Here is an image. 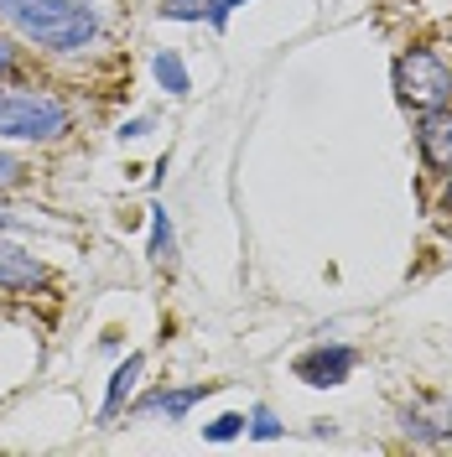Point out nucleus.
Returning a JSON list of instances; mask_svg holds the SVG:
<instances>
[{
	"mask_svg": "<svg viewBox=\"0 0 452 457\" xmlns=\"http://www.w3.org/2000/svg\"><path fill=\"white\" fill-rule=\"evenodd\" d=\"M151 260H172V224H167L162 208H156V219H151Z\"/></svg>",
	"mask_w": 452,
	"mask_h": 457,
	"instance_id": "nucleus-11",
	"label": "nucleus"
},
{
	"mask_svg": "<svg viewBox=\"0 0 452 457\" xmlns=\"http://www.w3.org/2000/svg\"><path fill=\"white\" fill-rule=\"evenodd\" d=\"M68 130V110L47 94H0V136L11 141H53Z\"/></svg>",
	"mask_w": 452,
	"mask_h": 457,
	"instance_id": "nucleus-3",
	"label": "nucleus"
},
{
	"mask_svg": "<svg viewBox=\"0 0 452 457\" xmlns=\"http://www.w3.org/2000/svg\"><path fill=\"white\" fill-rule=\"evenodd\" d=\"M348 370H354V348H343V343H333V348L322 343V348H312V353L297 359V374L307 385H343Z\"/></svg>",
	"mask_w": 452,
	"mask_h": 457,
	"instance_id": "nucleus-4",
	"label": "nucleus"
},
{
	"mask_svg": "<svg viewBox=\"0 0 452 457\" xmlns=\"http://www.w3.org/2000/svg\"><path fill=\"white\" fill-rule=\"evenodd\" d=\"M239 431H245V416H219L203 436H208V442H229V436H239Z\"/></svg>",
	"mask_w": 452,
	"mask_h": 457,
	"instance_id": "nucleus-13",
	"label": "nucleus"
},
{
	"mask_svg": "<svg viewBox=\"0 0 452 457\" xmlns=\"http://www.w3.org/2000/svg\"><path fill=\"white\" fill-rule=\"evenodd\" d=\"M0 16L53 53H79L99 37V16L84 0H0Z\"/></svg>",
	"mask_w": 452,
	"mask_h": 457,
	"instance_id": "nucleus-1",
	"label": "nucleus"
},
{
	"mask_svg": "<svg viewBox=\"0 0 452 457\" xmlns=\"http://www.w3.org/2000/svg\"><path fill=\"white\" fill-rule=\"evenodd\" d=\"M234 5H245V0H213V11H208V21H213V27H224V21H229V11H234Z\"/></svg>",
	"mask_w": 452,
	"mask_h": 457,
	"instance_id": "nucleus-15",
	"label": "nucleus"
},
{
	"mask_svg": "<svg viewBox=\"0 0 452 457\" xmlns=\"http://www.w3.org/2000/svg\"><path fill=\"white\" fill-rule=\"evenodd\" d=\"M213 390V385H188V390H156V395L141 400L146 416H188L193 411V400H203Z\"/></svg>",
	"mask_w": 452,
	"mask_h": 457,
	"instance_id": "nucleus-7",
	"label": "nucleus"
},
{
	"mask_svg": "<svg viewBox=\"0 0 452 457\" xmlns=\"http://www.w3.org/2000/svg\"><path fill=\"white\" fill-rule=\"evenodd\" d=\"M11 182H21V162L11 151H0V187H11Z\"/></svg>",
	"mask_w": 452,
	"mask_h": 457,
	"instance_id": "nucleus-14",
	"label": "nucleus"
},
{
	"mask_svg": "<svg viewBox=\"0 0 452 457\" xmlns=\"http://www.w3.org/2000/svg\"><path fill=\"white\" fill-rule=\"evenodd\" d=\"M156 84L167 94H188V68H182L177 53H156Z\"/></svg>",
	"mask_w": 452,
	"mask_h": 457,
	"instance_id": "nucleus-10",
	"label": "nucleus"
},
{
	"mask_svg": "<svg viewBox=\"0 0 452 457\" xmlns=\"http://www.w3.org/2000/svg\"><path fill=\"white\" fill-rule=\"evenodd\" d=\"M0 73H11V47L0 42Z\"/></svg>",
	"mask_w": 452,
	"mask_h": 457,
	"instance_id": "nucleus-16",
	"label": "nucleus"
},
{
	"mask_svg": "<svg viewBox=\"0 0 452 457\" xmlns=\"http://www.w3.org/2000/svg\"><path fill=\"white\" fill-rule=\"evenodd\" d=\"M396 88L416 110H442L452 99V62L437 47H411L396 62Z\"/></svg>",
	"mask_w": 452,
	"mask_h": 457,
	"instance_id": "nucleus-2",
	"label": "nucleus"
},
{
	"mask_svg": "<svg viewBox=\"0 0 452 457\" xmlns=\"http://www.w3.org/2000/svg\"><path fill=\"white\" fill-rule=\"evenodd\" d=\"M406 431H411L416 442H437V436H448L452 431V405H437L431 416H426V411H406Z\"/></svg>",
	"mask_w": 452,
	"mask_h": 457,
	"instance_id": "nucleus-8",
	"label": "nucleus"
},
{
	"mask_svg": "<svg viewBox=\"0 0 452 457\" xmlns=\"http://www.w3.org/2000/svg\"><path fill=\"white\" fill-rule=\"evenodd\" d=\"M42 260L27 255L21 245H5L0 239V286H11V291H31V286H42Z\"/></svg>",
	"mask_w": 452,
	"mask_h": 457,
	"instance_id": "nucleus-6",
	"label": "nucleus"
},
{
	"mask_svg": "<svg viewBox=\"0 0 452 457\" xmlns=\"http://www.w3.org/2000/svg\"><path fill=\"white\" fill-rule=\"evenodd\" d=\"M250 431L260 436V442H271V436H281V421L265 411V405H255V416H250Z\"/></svg>",
	"mask_w": 452,
	"mask_h": 457,
	"instance_id": "nucleus-12",
	"label": "nucleus"
},
{
	"mask_svg": "<svg viewBox=\"0 0 452 457\" xmlns=\"http://www.w3.org/2000/svg\"><path fill=\"white\" fill-rule=\"evenodd\" d=\"M141 370H146V359L141 353H130L120 370H114V379H110V390H105V416H114L120 405H125V395H130V385L141 379Z\"/></svg>",
	"mask_w": 452,
	"mask_h": 457,
	"instance_id": "nucleus-9",
	"label": "nucleus"
},
{
	"mask_svg": "<svg viewBox=\"0 0 452 457\" xmlns=\"http://www.w3.org/2000/svg\"><path fill=\"white\" fill-rule=\"evenodd\" d=\"M422 156H426V167H437V171H448L452 167V110H426L422 120Z\"/></svg>",
	"mask_w": 452,
	"mask_h": 457,
	"instance_id": "nucleus-5",
	"label": "nucleus"
},
{
	"mask_svg": "<svg viewBox=\"0 0 452 457\" xmlns=\"http://www.w3.org/2000/svg\"><path fill=\"white\" fill-rule=\"evenodd\" d=\"M442 203H448V213H452V167H448V193H442Z\"/></svg>",
	"mask_w": 452,
	"mask_h": 457,
	"instance_id": "nucleus-17",
	"label": "nucleus"
}]
</instances>
